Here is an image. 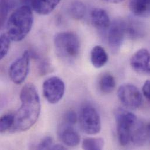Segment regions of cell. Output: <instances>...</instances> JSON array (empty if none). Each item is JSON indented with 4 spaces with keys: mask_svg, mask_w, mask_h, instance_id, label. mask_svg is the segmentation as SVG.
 <instances>
[{
    "mask_svg": "<svg viewBox=\"0 0 150 150\" xmlns=\"http://www.w3.org/2000/svg\"><path fill=\"white\" fill-rule=\"evenodd\" d=\"M118 98L122 104L131 109L139 108L142 102V95L139 89L134 85L125 83L118 89Z\"/></svg>",
    "mask_w": 150,
    "mask_h": 150,
    "instance_id": "cell-7",
    "label": "cell"
},
{
    "mask_svg": "<svg viewBox=\"0 0 150 150\" xmlns=\"http://www.w3.org/2000/svg\"><path fill=\"white\" fill-rule=\"evenodd\" d=\"M30 64V53L28 51L23 52L22 55L14 61L9 70V75L11 81L16 84L22 83L26 78Z\"/></svg>",
    "mask_w": 150,
    "mask_h": 150,
    "instance_id": "cell-8",
    "label": "cell"
},
{
    "mask_svg": "<svg viewBox=\"0 0 150 150\" xmlns=\"http://www.w3.org/2000/svg\"><path fill=\"white\" fill-rule=\"evenodd\" d=\"M118 140L122 146H127L132 139V134L138 120L132 113L119 108L115 112Z\"/></svg>",
    "mask_w": 150,
    "mask_h": 150,
    "instance_id": "cell-4",
    "label": "cell"
},
{
    "mask_svg": "<svg viewBox=\"0 0 150 150\" xmlns=\"http://www.w3.org/2000/svg\"><path fill=\"white\" fill-rule=\"evenodd\" d=\"M1 49H0V58L1 59H3L8 54L10 43H11V39L6 34H2L1 36Z\"/></svg>",
    "mask_w": 150,
    "mask_h": 150,
    "instance_id": "cell-22",
    "label": "cell"
},
{
    "mask_svg": "<svg viewBox=\"0 0 150 150\" xmlns=\"http://www.w3.org/2000/svg\"><path fill=\"white\" fill-rule=\"evenodd\" d=\"M107 2H110V3H113V4H117V3H119L124 0H105Z\"/></svg>",
    "mask_w": 150,
    "mask_h": 150,
    "instance_id": "cell-27",
    "label": "cell"
},
{
    "mask_svg": "<svg viewBox=\"0 0 150 150\" xmlns=\"http://www.w3.org/2000/svg\"><path fill=\"white\" fill-rule=\"evenodd\" d=\"M147 73H149V74H150V66L149 67V70H148V72H147Z\"/></svg>",
    "mask_w": 150,
    "mask_h": 150,
    "instance_id": "cell-29",
    "label": "cell"
},
{
    "mask_svg": "<svg viewBox=\"0 0 150 150\" xmlns=\"http://www.w3.org/2000/svg\"><path fill=\"white\" fill-rule=\"evenodd\" d=\"M142 92L146 98L150 102V80L146 81L142 88Z\"/></svg>",
    "mask_w": 150,
    "mask_h": 150,
    "instance_id": "cell-25",
    "label": "cell"
},
{
    "mask_svg": "<svg viewBox=\"0 0 150 150\" xmlns=\"http://www.w3.org/2000/svg\"><path fill=\"white\" fill-rule=\"evenodd\" d=\"M61 0H32V7L37 13L46 15L50 13Z\"/></svg>",
    "mask_w": 150,
    "mask_h": 150,
    "instance_id": "cell-13",
    "label": "cell"
},
{
    "mask_svg": "<svg viewBox=\"0 0 150 150\" xmlns=\"http://www.w3.org/2000/svg\"><path fill=\"white\" fill-rule=\"evenodd\" d=\"M65 88L64 82L60 78L57 76L49 78L43 84L44 96L50 103H57L64 96Z\"/></svg>",
    "mask_w": 150,
    "mask_h": 150,
    "instance_id": "cell-6",
    "label": "cell"
},
{
    "mask_svg": "<svg viewBox=\"0 0 150 150\" xmlns=\"http://www.w3.org/2000/svg\"><path fill=\"white\" fill-rule=\"evenodd\" d=\"M149 139L150 140V125H149Z\"/></svg>",
    "mask_w": 150,
    "mask_h": 150,
    "instance_id": "cell-28",
    "label": "cell"
},
{
    "mask_svg": "<svg viewBox=\"0 0 150 150\" xmlns=\"http://www.w3.org/2000/svg\"><path fill=\"white\" fill-rule=\"evenodd\" d=\"M53 146V139L50 136H47L43 138L39 143L37 147L38 150H52Z\"/></svg>",
    "mask_w": 150,
    "mask_h": 150,
    "instance_id": "cell-23",
    "label": "cell"
},
{
    "mask_svg": "<svg viewBox=\"0 0 150 150\" xmlns=\"http://www.w3.org/2000/svg\"><path fill=\"white\" fill-rule=\"evenodd\" d=\"M21 105L15 115V121L11 129L13 132H25L37 122L40 113L41 105L39 94L32 83L25 85L21 91Z\"/></svg>",
    "mask_w": 150,
    "mask_h": 150,
    "instance_id": "cell-1",
    "label": "cell"
},
{
    "mask_svg": "<svg viewBox=\"0 0 150 150\" xmlns=\"http://www.w3.org/2000/svg\"><path fill=\"white\" fill-rule=\"evenodd\" d=\"M66 148L60 144H57V145H53V146L52 148V150H65Z\"/></svg>",
    "mask_w": 150,
    "mask_h": 150,
    "instance_id": "cell-26",
    "label": "cell"
},
{
    "mask_svg": "<svg viewBox=\"0 0 150 150\" xmlns=\"http://www.w3.org/2000/svg\"><path fill=\"white\" fill-rule=\"evenodd\" d=\"M79 120L82 130L87 134L95 135L101 130L100 116L96 109L91 105H85L81 108Z\"/></svg>",
    "mask_w": 150,
    "mask_h": 150,
    "instance_id": "cell-5",
    "label": "cell"
},
{
    "mask_svg": "<svg viewBox=\"0 0 150 150\" xmlns=\"http://www.w3.org/2000/svg\"><path fill=\"white\" fill-rule=\"evenodd\" d=\"M150 52L145 49L137 51L130 60V65L139 73H147L150 66Z\"/></svg>",
    "mask_w": 150,
    "mask_h": 150,
    "instance_id": "cell-10",
    "label": "cell"
},
{
    "mask_svg": "<svg viewBox=\"0 0 150 150\" xmlns=\"http://www.w3.org/2000/svg\"><path fill=\"white\" fill-rule=\"evenodd\" d=\"M57 55L64 61L71 62L79 54L80 41L73 32H63L57 33L54 40Z\"/></svg>",
    "mask_w": 150,
    "mask_h": 150,
    "instance_id": "cell-3",
    "label": "cell"
},
{
    "mask_svg": "<svg viewBox=\"0 0 150 150\" xmlns=\"http://www.w3.org/2000/svg\"><path fill=\"white\" fill-rule=\"evenodd\" d=\"M15 121V115L7 113L3 115L0 120V130L1 133L11 130Z\"/></svg>",
    "mask_w": 150,
    "mask_h": 150,
    "instance_id": "cell-21",
    "label": "cell"
},
{
    "mask_svg": "<svg viewBox=\"0 0 150 150\" xmlns=\"http://www.w3.org/2000/svg\"><path fill=\"white\" fill-rule=\"evenodd\" d=\"M149 125H145L138 121L132 132L131 142L136 146H142L149 140Z\"/></svg>",
    "mask_w": 150,
    "mask_h": 150,
    "instance_id": "cell-12",
    "label": "cell"
},
{
    "mask_svg": "<svg viewBox=\"0 0 150 150\" xmlns=\"http://www.w3.org/2000/svg\"><path fill=\"white\" fill-rule=\"evenodd\" d=\"M19 0H1V25L5 24L8 13L13 8Z\"/></svg>",
    "mask_w": 150,
    "mask_h": 150,
    "instance_id": "cell-18",
    "label": "cell"
},
{
    "mask_svg": "<svg viewBox=\"0 0 150 150\" xmlns=\"http://www.w3.org/2000/svg\"><path fill=\"white\" fill-rule=\"evenodd\" d=\"M91 21L95 27L99 29H105L110 25L107 12L102 9L95 8L91 12Z\"/></svg>",
    "mask_w": 150,
    "mask_h": 150,
    "instance_id": "cell-14",
    "label": "cell"
},
{
    "mask_svg": "<svg viewBox=\"0 0 150 150\" xmlns=\"http://www.w3.org/2000/svg\"><path fill=\"white\" fill-rule=\"evenodd\" d=\"M91 61L95 68L103 67L108 61V56L105 49L100 46L93 47L91 52Z\"/></svg>",
    "mask_w": 150,
    "mask_h": 150,
    "instance_id": "cell-16",
    "label": "cell"
},
{
    "mask_svg": "<svg viewBox=\"0 0 150 150\" xmlns=\"http://www.w3.org/2000/svg\"><path fill=\"white\" fill-rule=\"evenodd\" d=\"M108 42L111 49L117 52L122 46L126 35L127 34V23L123 20L117 19L109 26Z\"/></svg>",
    "mask_w": 150,
    "mask_h": 150,
    "instance_id": "cell-9",
    "label": "cell"
},
{
    "mask_svg": "<svg viewBox=\"0 0 150 150\" xmlns=\"http://www.w3.org/2000/svg\"><path fill=\"white\" fill-rule=\"evenodd\" d=\"M77 121V116L75 112L73 110L68 111L64 116L63 123L69 125L74 126Z\"/></svg>",
    "mask_w": 150,
    "mask_h": 150,
    "instance_id": "cell-24",
    "label": "cell"
},
{
    "mask_svg": "<svg viewBox=\"0 0 150 150\" xmlns=\"http://www.w3.org/2000/svg\"><path fill=\"white\" fill-rule=\"evenodd\" d=\"M58 134L62 142L68 147H75L80 143L79 135L73 126L63 123L59 128Z\"/></svg>",
    "mask_w": 150,
    "mask_h": 150,
    "instance_id": "cell-11",
    "label": "cell"
},
{
    "mask_svg": "<svg viewBox=\"0 0 150 150\" xmlns=\"http://www.w3.org/2000/svg\"><path fill=\"white\" fill-rule=\"evenodd\" d=\"M86 8L84 4L79 1H75L71 4L69 8V13L75 19H81L85 14Z\"/></svg>",
    "mask_w": 150,
    "mask_h": 150,
    "instance_id": "cell-20",
    "label": "cell"
},
{
    "mask_svg": "<svg viewBox=\"0 0 150 150\" xmlns=\"http://www.w3.org/2000/svg\"><path fill=\"white\" fill-rule=\"evenodd\" d=\"M104 140L102 138H86L82 144L83 150H100L103 148Z\"/></svg>",
    "mask_w": 150,
    "mask_h": 150,
    "instance_id": "cell-19",
    "label": "cell"
},
{
    "mask_svg": "<svg viewBox=\"0 0 150 150\" xmlns=\"http://www.w3.org/2000/svg\"><path fill=\"white\" fill-rule=\"evenodd\" d=\"M130 9L138 17L150 16V0H130Z\"/></svg>",
    "mask_w": 150,
    "mask_h": 150,
    "instance_id": "cell-15",
    "label": "cell"
},
{
    "mask_svg": "<svg viewBox=\"0 0 150 150\" xmlns=\"http://www.w3.org/2000/svg\"><path fill=\"white\" fill-rule=\"evenodd\" d=\"M99 86L103 93H111L116 86V81L114 76L109 73L103 74L99 79Z\"/></svg>",
    "mask_w": 150,
    "mask_h": 150,
    "instance_id": "cell-17",
    "label": "cell"
},
{
    "mask_svg": "<svg viewBox=\"0 0 150 150\" xmlns=\"http://www.w3.org/2000/svg\"><path fill=\"white\" fill-rule=\"evenodd\" d=\"M33 22V16L30 8L21 6L16 9L8 19L7 35L13 41H21L30 32Z\"/></svg>",
    "mask_w": 150,
    "mask_h": 150,
    "instance_id": "cell-2",
    "label": "cell"
}]
</instances>
